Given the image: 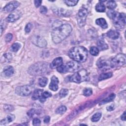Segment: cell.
<instances>
[{"mask_svg": "<svg viewBox=\"0 0 126 126\" xmlns=\"http://www.w3.org/2000/svg\"><path fill=\"white\" fill-rule=\"evenodd\" d=\"M90 52L92 55L94 56H96L99 54V49H98V48L96 47L93 46L91 47L90 50Z\"/></svg>", "mask_w": 126, "mask_h": 126, "instance_id": "4dcf8cb0", "label": "cell"}, {"mask_svg": "<svg viewBox=\"0 0 126 126\" xmlns=\"http://www.w3.org/2000/svg\"><path fill=\"white\" fill-rule=\"evenodd\" d=\"M20 5V3L17 1H12L6 4L3 8V10L5 12H12Z\"/></svg>", "mask_w": 126, "mask_h": 126, "instance_id": "8fae6325", "label": "cell"}, {"mask_svg": "<svg viewBox=\"0 0 126 126\" xmlns=\"http://www.w3.org/2000/svg\"><path fill=\"white\" fill-rule=\"evenodd\" d=\"M40 12L43 14H45L47 12V9L44 6H42L40 8Z\"/></svg>", "mask_w": 126, "mask_h": 126, "instance_id": "7bdbcfd3", "label": "cell"}, {"mask_svg": "<svg viewBox=\"0 0 126 126\" xmlns=\"http://www.w3.org/2000/svg\"><path fill=\"white\" fill-rule=\"evenodd\" d=\"M126 56L124 54L121 53L117 54L110 61L112 67L123 66L126 63Z\"/></svg>", "mask_w": 126, "mask_h": 126, "instance_id": "52a82bcc", "label": "cell"}, {"mask_svg": "<svg viewBox=\"0 0 126 126\" xmlns=\"http://www.w3.org/2000/svg\"><path fill=\"white\" fill-rule=\"evenodd\" d=\"M116 96V95L115 94H111L110 95H109L107 98L103 99L100 103V104H105L106 103L110 102L112 100H113V99L115 98Z\"/></svg>", "mask_w": 126, "mask_h": 126, "instance_id": "d4e9b609", "label": "cell"}, {"mask_svg": "<svg viewBox=\"0 0 126 126\" xmlns=\"http://www.w3.org/2000/svg\"><path fill=\"white\" fill-rule=\"evenodd\" d=\"M42 2L41 0H34V3L36 7H38Z\"/></svg>", "mask_w": 126, "mask_h": 126, "instance_id": "f6af8a7d", "label": "cell"}, {"mask_svg": "<svg viewBox=\"0 0 126 126\" xmlns=\"http://www.w3.org/2000/svg\"><path fill=\"white\" fill-rule=\"evenodd\" d=\"M41 124L40 120L38 118H34L32 121V124L33 126H39Z\"/></svg>", "mask_w": 126, "mask_h": 126, "instance_id": "b9f144b4", "label": "cell"}, {"mask_svg": "<svg viewBox=\"0 0 126 126\" xmlns=\"http://www.w3.org/2000/svg\"><path fill=\"white\" fill-rule=\"evenodd\" d=\"M31 40L33 44L41 48L46 47L47 44L46 40L43 37L40 35L33 36L32 37Z\"/></svg>", "mask_w": 126, "mask_h": 126, "instance_id": "9c48e42d", "label": "cell"}, {"mask_svg": "<svg viewBox=\"0 0 126 126\" xmlns=\"http://www.w3.org/2000/svg\"><path fill=\"white\" fill-rule=\"evenodd\" d=\"M97 66L100 69H107L112 67L111 62L104 60H99L97 62Z\"/></svg>", "mask_w": 126, "mask_h": 126, "instance_id": "4fadbf2b", "label": "cell"}, {"mask_svg": "<svg viewBox=\"0 0 126 126\" xmlns=\"http://www.w3.org/2000/svg\"><path fill=\"white\" fill-rule=\"evenodd\" d=\"M32 24L31 23H29L27 24L26 25L25 28V32L27 33H29L31 32V30L32 29Z\"/></svg>", "mask_w": 126, "mask_h": 126, "instance_id": "f35d334b", "label": "cell"}, {"mask_svg": "<svg viewBox=\"0 0 126 126\" xmlns=\"http://www.w3.org/2000/svg\"><path fill=\"white\" fill-rule=\"evenodd\" d=\"M93 94L92 89L89 88H85L83 91V94L86 96H89L92 95Z\"/></svg>", "mask_w": 126, "mask_h": 126, "instance_id": "d590c367", "label": "cell"}, {"mask_svg": "<svg viewBox=\"0 0 126 126\" xmlns=\"http://www.w3.org/2000/svg\"><path fill=\"white\" fill-rule=\"evenodd\" d=\"M114 108V107L112 105H111V106H109L108 107H107V110L109 111H111L113 110Z\"/></svg>", "mask_w": 126, "mask_h": 126, "instance_id": "c3c4849f", "label": "cell"}, {"mask_svg": "<svg viewBox=\"0 0 126 126\" xmlns=\"http://www.w3.org/2000/svg\"><path fill=\"white\" fill-rule=\"evenodd\" d=\"M67 72H73L79 70L81 66L77 62L70 61L68 62L65 65Z\"/></svg>", "mask_w": 126, "mask_h": 126, "instance_id": "30bf717a", "label": "cell"}, {"mask_svg": "<svg viewBox=\"0 0 126 126\" xmlns=\"http://www.w3.org/2000/svg\"><path fill=\"white\" fill-rule=\"evenodd\" d=\"M32 90V88L30 85H24L17 87L15 89V93L19 95L25 96L30 95Z\"/></svg>", "mask_w": 126, "mask_h": 126, "instance_id": "ba28073f", "label": "cell"}, {"mask_svg": "<svg viewBox=\"0 0 126 126\" xmlns=\"http://www.w3.org/2000/svg\"><path fill=\"white\" fill-rule=\"evenodd\" d=\"M63 61L61 57H58L55 58L50 64V67L52 69L58 68L63 64Z\"/></svg>", "mask_w": 126, "mask_h": 126, "instance_id": "2e32d148", "label": "cell"}, {"mask_svg": "<svg viewBox=\"0 0 126 126\" xmlns=\"http://www.w3.org/2000/svg\"><path fill=\"white\" fill-rule=\"evenodd\" d=\"M106 35L110 38H111L112 39H116L119 38L120 34L117 31L111 30L108 31Z\"/></svg>", "mask_w": 126, "mask_h": 126, "instance_id": "ac0fdd59", "label": "cell"}, {"mask_svg": "<svg viewBox=\"0 0 126 126\" xmlns=\"http://www.w3.org/2000/svg\"><path fill=\"white\" fill-rule=\"evenodd\" d=\"M88 14V10L85 7H82L79 10L77 14V20L78 25L80 27H83L85 25Z\"/></svg>", "mask_w": 126, "mask_h": 126, "instance_id": "8992f818", "label": "cell"}, {"mask_svg": "<svg viewBox=\"0 0 126 126\" xmlns=\"http://www.w3.org/2000/svg\"><path fill=\"white\" fill-rule=\"evenodd\" d=\"M88 55V50L83 46L73 47L68 52L69 57L78 63L85 62L87 59Z\"/></svg>", "mask_w": 126, "mask_h": 126, "instance_id": "7a4b0ae2", "label": "cell"}, {"mask_svg": "<svg viewBox=\"0 0 126 126\" xmlns=\"http://www.w3.org/2000/svg\"><path fill=\"white\" fill-rule=\"evenodd\" d=\"M21 16V13L19 11H16L10 14L6 18V20L8 22H14L19 19Z\"/></svg>", "mask_w": 126, "mask_h": 126, "instance_id": "7c38bea8", "label": "cell"}, {"mask_svg": "<svg viewBox=\"0 0 126 126\" xmlns=\"http://www.w3.org/2000/svg\"><path fill=\"white\" fill-rule=\"evenodd\" d=\"M3 108H4V111L7 112H9L12 111L14 110L13 106L12 105H5L3 107Z\"/></svg>", "mask_w": 126, "mask_h": 126, "instance_id": "74e56055", "label": "cell"}, {"mask_svg": "<svg viewBox=\"0 0 126 126\" xmlns=\"http://www.w3.org/2000/svg\"><path fill=\"white\" fill-rule=\"evenodd\" d=\"M66 110V107L65 106H61L56 110V113L57 114H63L65 112Z\"/></svg>", "mask_w": 126, "mask_h": 126, "instance_id": "d6a6232c", "label": "cell"}, {"mask_svg": "<svg viewBox=\"0 0 126 126\" xmlns=\"http://www.w3.org/2000/svg\"><path fill=\"white\" fill-rule=\"evenodd\" d=\"M12 58V56L11 53H5L2 56L1 59V62H3L5 63H8L11 60Z\"/></svg>", "mask_w": 126, "mask_h": 126, "instance_id": "cb8c5ba5", "label": "cell"}, {"mask_svg": "<svg viewBox=\"0 0 126 126\" xmlns=\"http://www.w3.org/2000/svg\"><path fill=\"white\" fill-rule=\"evenodd\" d=\"M121 120L122 121H125L126 120V112L125 111L124 112V113L122 114V115L121 116Z\"/></svg>", "mask_w": 126, "mask_h": 126, "instance_id": "7dc6e473", "label": "cell"}, {"mask_svg": "<svg viewBox=\"0 0 126 126\" xmlns=\"http://www.w3.org/2000/svg\"><path fill=\"white\" fill-rule=\"evenodd\" d=\"M72 27L69 24L56 27L51 32L52 39L55 43H59L66 38L71 33Z\"/></svg>", "mask_w": 126, "mask_h": 126, "instance_id": "6da1fadb", "label": "cell"}, {"mask_svg": "<svg viewBox=\"0 0 126 126\" xmlns=\"http://www.w3.org/2000/svg\"><path fill=\"white\" fill-rule=\"evenodd\" d=\"M5 27V23L4 21H2V20L0 22V32H1V35L2 34V32L4 30V28Z\"/></svg>", "mask_w": 126, "mask_h": 126, "instance_id": "ee69618b", "label": "cell"}, {"mask_svg": "<svg viewBox=\"0 0 126 126\" xmlns=\"http://www.w3.org/2000/svg\"><path fill=\"white\" fill-rule=\"evenodd\" d=\"M14 72V68L11 66H6L3 71V73L4 75L6 77H10L11 76Z\"/></svg>", "mask_w": 126, "mask_h": 126, "instance_id": "d6986e66", "label": "cell"}, {"mask_svg": "<svg viewBox=\"0 0 126 126\" xmlns=\"http://www.w3.org/2000/svg\"><path fill=\"white\" fill-rule=\"evenodd\" d=\"M103 2V1H99V2L96 4L95 6V10L97 12H104L105 11L106 7Z\"/></svg>", "mask_w": 126, "mask_h": 126, "instance_id": "7402d4cb", "label": "cell"}, {"mask_svg": "<svg viewBox=\"0 0 126 126\" xmlns=\"http://www.w3.org/2000/svg\"><path fill=\"white\" fill-rule=\"evenodd\" d=\"M97 45L98 48L101 50H104L108 48V45L103 40H98L97 42Z\"/></svg>", "mask_w": 126, "mask_h": 126, "instance_id": "603a6c76", "label": "cell"}, {"mask_svg": "<svg viewBox=\"0 0 126 126\" xmlns=\"http://www.w3.org/2000/svg\"><path fill=\"white\" fill-rule=\"evenodd\" d=\"M95 23L97 25L100 26L103 29H107L108 27V25L106 20H105V19L102 18L97 19L95 21Z\"/></svg>", "mask_w": 126, "mask_h": 126, "instance_id": "44dd1931", "label": "cell"}, {"mask_svg": "<svg viewBox=\"0 0 126 126\" xmlns=\"http://www.w3.org/2000/svg\"><path fill=\"white\" fill-rule=\"evenodd\" d=\"M107 15L112 19L115 27L119 30L123 29L126 25V14L124 13H119L117 11H108Z\"/></svg>", "mask_w": 126, "mask_h": 126, "instance_id": "3957f363", "label": "cell"}, {"mask_svg": "<svg viewBox=\"0 0 126 126\" xmlns=\"http://www.w3.org/2000/svg\"><path fill=\"white\" fill-rule=\"evenodd\" d=\"M51 96H52V94L50 92H47V91H45V92H43V93H42V96L39 99V100L41 102H43L44 101H45L46 98H47L49 97H51Z\"/></svg>", "mask_w": 126, "mask_h": 126, "instance_id": "83f0119b", "label": "cell"}, {"mask_svg": "<svg viewBox=\"0 0 126 126\" xmlns=\"http://www.w3.org/2000/svg\"><path fill=\"white\" fill-rule=\"evenodd\" d=\"M12 38L13 35L11 33H7L5 37V41L6 42H9L12 40Z\"/></svg>", "mask_w": 126, "mask_h": 126, "instance_id": "60d3db41", "label": "cell"}, {"mask_svg": "<svg viewBox=\"0 0 126 126\" xmlns=\"http://www.w3.org/2000/svg\"><path fill=\"white\" fill-rule=\"evenodd\" d=\"M48 69V63L40 62L32 65L28 69V73L33 76H39L45 74Z\"/></svg>", "mask_w": 126, "mask_h": 126, "instance_id": "277c9868", "label": "cell"}, {"mask_svg": "<svg viewBox=\"0 0 126 126\" xmlns=\"http://www.w3.org/2000/svg\"><path fill=\"white\" fill-rule=\"evenodd\" d=\"M59 83V81L58 78L55 76H53L51 79V82L49 84V89L53 91H56L58 89V84Z\"/></svg>", "mask_w": 126, "mask_h": 126, "instance_id": "5bb4252c", "label": "cell"}, {"mask_svg": "<svg viewBox=\"0 0 126 126\" xmlns=\"http://www.w3.org/2000/svg\"><path fill=\"white\" fill-rule=\"evenodd\" d=\"M69 79L71 82L80 83L88 79V74L86 69H82L71 76Z\"/></svg>", "mask_w": 126, "mask_h": 126, "instance_id": "5b68a950", "label": "cell"}, {"mask_svg": "<svg viewBox=\"0 0 126 126\" xmlns=\"http://www.w3.org/2000/svg\"><path fill=\"white\" fill-rule=\"evenodd\" d=\"M54 11L57 14L61 16H64V17L69 16V15L71 14V11L64 9L62 8L59 9H55V10H54Z\"/></svg>", "mask_w": 126, "mask_h": 126, "instance_id": "9a60e30c", "label": "cell"}, {"mask_svg": "<svg viewBox=\"0 0 126 126\" xmlns=\"http://www.w3.org/2000/svg\"><path fill=\"white\" fill-rule=\"evenodd\" d=\"M57 70L58 72H59L60 73H65V72H67L65 65L62 64L60 66L57 68Z\"/></svg>", "mask_w": 126, "mask_h": 126, "instance_id": "8d00e7d4", "label": "cell"}, {"mask_svg": "<svg viewBox=\"0 0 126 126\" xmlns=\"http://www.w3.org/2000/svg\"><path fill=\"white\" fill-rule=\"evenodd\" d=\"M80 125H85V124H81Z\"/></svg>", "mask_w": 126, "mask_h": 126, "instance_id": "681fc988", "label": "cell"}, {"mask_svg": "<svg viewBox=\"0 0 126 126\" xmlns=\"http://www.w3.org/2000/svg\"><path fill=\"white\" fill-rule=\"evenodd\" d=\"M64 2H65V3L69 6H74L75 5L77 4V3L78 2V0H64Z\"/></svg>", "mask_w": 126, "mask_h": 126, "instance_id": "e575fe53", "label": "cell"}, {"mask_svg": "<svg viewBox=\"0 0 126 126\" xmlns=\"http://www.w3.org/2000/svg\"><path fill=\"white\" fill-rule=\"evenodd\" d=\"M50 118L49 116H46L44 117V120H43V121L45 123V124H47L49 122H50Z\"/></svg>", "mask_w": 126, "mask_h": 126, "instance_id": "bcb514c9", "label": "cell"}, {"mask_svg": "<svg viewBox=\"0 0 126 126\" xmlns=\"http://www.w3.org/2000/svg\"><path fill=\"white\" fill-rule=\"evenodd\" d=\"M43 90L42 89H36L35 90L32 96V98L33 100H37V99H39L41 96L42 93H43Z\"/></svg>", "mask_w": 126, "mask_h": 126, "instance_id": "ffe728a7", "label": "cell"}, {"mask_svg": "<svg viewBox=\"0 0 126 126\" xmlns=\"http://www.w3.org/2000/svg\"><path fill=\"white\" fill-rule=\"evenodd\" d=\"M48 79L46 77H42L38 79V84L41 87H44L47 84Z\"/></svg>", "mask_w": 126, "mask_h": 126, "instance_id": "4316f807", "label": "cell"}, {"mask_svg": "<svg viewBox=\"0 0 126 126\" xmlns=\"http://www.w3.org/2000/svg\"><path fill=\"white\" fill-rule=\"evenodd\" d=\"M36 113V110L35 109H31L27 112V115L30 117H32Z\"/></svg>", "mask_w": 126, "mask_h": 126, "instance_id": "ab89813d", "label": "cell"}, {"mask_svg": "<svg viewBox=\"0 0 126 126\" xmlns=\"http://www.w3.org/2000/svg\"><path fill=\"white\" fill-rule=\"evenodd\" d=\"M101 117V113H99V112L95 113L92 117L91 120H92V122H97L100 120Z\"/></svg>", "mask_w": 126, "mask_h": 126, "instance_id": "f546056e", "label": "cell"}, {"mask_svg": "<svg viewBox=\"0 0 126 126\" xmlns=\"http://www.w3.org/2000/svg\"><path fill=\"white\" fill-rule=\"evenodd\" d=\"M116 6H117V4L116 2L114 0H110L107 2L106 7L110 10L114 9L116 7Z\"/></svg>", "mask_w": 126, "mask_h": 126, "instance_id": "f1b7e54d", "label": "cell"}, {"mask_svg": "<svg viewBox=\"0 0 126 126\" xmlns=\"http://www.w3.org/2000/svg\"><path fill=\"white\" fill-rule=\"evenodd\" d=\"M68 94V91L66 89H62L59 92V94L61 97H65Z\"/></svg>", "mask_w": 126, "mask_h": 126, "instance_id": "836d02e7", "label": "cell"}, {"mask_svg": "<svg viewBox=\"0 0 126 126\" xmlns=\"http://www.w3.org/2000/svg\"><path fill=\"white\" fill-rule=\"evenodd\" d=\"M21 46V45L20 43H19L18 42L14 43L11 46V49L12 51H13L14 52H16L20 49Z\"/></svg>", "mask_w": 126, "mask_h": 126, "instance_id": "1f68e13d", "label": "cell"}, {"mask_svg": "<svg viewBox=\"0 0 126 126\" xmlns=\"http://www.w3.org/2000/svg\"><path fill=\"white\" fill-rule=\"evenodd\" d=\"M112 75H113V74L111 72H107V73H102L99 75V76L98 77V80L101 81L102 80L109 78L111 77L112 76Z\"/></svg>", "mask_w": 126, "mask_h": 126, "instance_id": "484cf974", "label": "cell"}, {"mask_svg": "<svg viewBox=\"0 0 126 126\" xmlns=\"http://www.w3.org/2000/svg\"><path fill=\"white\" fill-rule=\"evenodd\" d=\"M15 116L13 114H9L7 115V116L2 120L0 122V125H5L7 124H8L11 122H12L14 119H15Z\"/></svg>", "mask_w": 126, "mask_h": 126, "instance_id": "e0dca14e", "label": "cell"}]
</instances>
